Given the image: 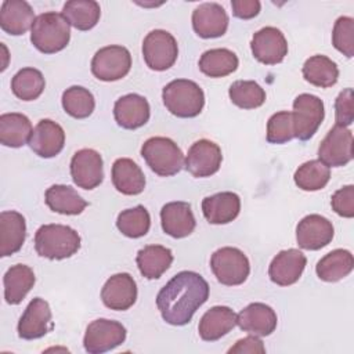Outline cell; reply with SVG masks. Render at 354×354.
<instances>
[{
  "label": "cell",
  "instance_id": "obj_1",
  "mask_svg": "<svg viewBox=\"0 0 354 354\" xmlns=\"http://www.w3.org/2000/svg\"><path fill=\"white\" fill-rule=\"evenodd\" d=\"M209 299V283L195 271L176 274L158 293L156 307L165 322L187 325L196 310Z\"/></svg>",
  "mask_w": 354,
  "mask_h": 354
},
{
  "label": "cell",
  "instance_id": "obj_2",
  "mask_svg": "<svg viewBox=\"0 0 354 354\" xmlns=\"http://www.w3.org/2000/svg\"><path fill=\"white\" fill-rule=\"evenodd\" d=\"M35 249L50 260L68 259L80 249V235L69 225L44 224L35 234Z\"/></svg>",
  "mask_w": 354,
  "mask_h": 354
},
{
  "label": "cell",
  "instance_id": "obj_3",
  "mask_svg": "<svg viewBox=\"0 0 354 354\" xmlns=\"http://www.w3.org/2000/svg\"><path fill=\"white\" fill-rule=\"evenodd\" d=\"M69 39L71 25L59 12L48 11L37 15L30 29V41L43 54H54L64 50Z\"/></svg>",
  "mask_w": 354,
  "mask_h": 354
},
{
  "label": "cell",
  "instance_id": "obj_4",
  "mask_svg": "<svg viewBox=\"0 0 354 354\" xmlns=\"http://www.w3.org/2000/svg\"><path fill=\"white\" fill-rule=\"evenodd\" d=\"M166 109L177 118H195L205 105V94L198 83L188 79H176L162 91Z\"/></svg>",
  "mask_w": 354,
  "mask_h": 354
},
{
  "label": "cell",
  "instance_id": "obj_5",
  "mask_svg": "<svg viewBox=\"0 0 354 354\" xmlns=\"http://www.w3.org/2000/svg\"><path fill=\"white\" fill-rule=\"evenodd\" d=\"M141 156L149 169L162 177L177 174L185 165L180 147L167 137H151L141 147Z\"/></svg>",
  "mask_w": 354,
  "mask_h": 354
},
{
  "label": "cell",
  "instance_id": "obj_6",
  "mask_svg": "<svg viewBox=\"0 0 354 354\" xmlns=\"http://www.w3.org/2000/svg\"><path fill=\"white\" fill-rule=\"evenodd\" d=\"M210 268L216 279L225 286L243 283L250 272V264L246 254L232 246L217 249L210 257Z\"/></svg>",
  "mask_w": 354,
  "mask_h": 354
},
{
  "label": "cell",
  "instance_id": "obj_7",
  "mask_svg": "<svg viewBox=\"0 0 354 354\" xmlns=\"http://www.w3.org/2000/svg\"><path fill=\"white\" fill-rule=\"evenodd\" d=\"M142 55L149 69L158 72L166 71L171 68L177 59V40L167 30H151L142 41Z\"/></svg>",
  "mask_w": 354,
  "mask_h": 354
},
{
  "label": "cell",
  "instance_id": "obj_8",
  "mask_svg": "<svg viewBox=\"0 0 354 354\" xmlns=\"http://www.w3.org/2000/svg\"><path fill=\"white\" fill-rule=\"evenodd\" d=\"M293 124L295 137L300 141L310 140L321 126L325 109L319 97L313 94H299L293 101Z\"/></svg>",
  "mask_w": 354,
  "mask_h": 354
},
{
  "label": "cell",
  "instance_id": "obj_9",
  "mask_svg": "<svg viewBox=\"0 0 354 354\" xmlns=\"http://www.w3.org/2000/svg\"><path fill=\"white\" fill-rule=\"evenodd\" d=\"M131 68L130 51L123 46L100 48L91 59V73L102 82H115L124 77Z\"/></svg>",
  "mask_w": 354,
  "mask_h": 354
},
{
  "label": "cell",
  "instance_id": "obj_10",
  "mask_svg": "<svg viewBox=\"0 0 354 354\" xmlns=\"http://www.w3.org/2000/svg\"><path fill=\"white\" fill-rule=\"evenodd\" d=\"M124 340L126 328L120 322L100 318L87 325L83 346L90 354H102L116 348Z\"/></svg>",
  "mask_w": 354,
  "mask_h": 354
},
{
  "label": "cell",
  "instance_id": "obj_11",
  "mask_svg": "<svg viewBox=\"0 0 354 354\" xmlns=\"http://www.w3.org/2000/svg\"><path fill=\"white\" fill-rule=\"evenodd\" d=\"M318 158L332 167L346 166L353 159V133L350 129L335 124L318 147Z\"/></svg>",
  "mask_w": 354,
  "mask_h": 354
},
{
  "label": "cell",
  "instance_id": "obj_12",
  "mask_svg": "<svg viewBox=\"0 0 354 354\" xmlns=\"http://www.w3.org/2000/svg\"><path fill=\"white\" fill-rule=\"evenodd\" d=\"M250 48L253 57L264 65H277L288 55V41L283 33L274 26L257 30L252 37Z\"/></svg>",
  "mask_w": 354,
  "mask_h": 354
},
{
  "label": "cell",
  "instance_id": "obj_13",
  "mask_svg": "<svg viewBox=\"0 0 354 354\" xmlns=\"http://www.w3.org/2000/svg\"><path fill=\"white\" fill-rule=\"evenodd\" d=\"M223 162L220 147L206 138L195 141L187 153L185 169L194 177H210L218 171Z\"/></svg>",
  "mask_w": 354,
  "mask_h": 354
},
{
  "label": "cell",
  "instance_id": "obj_14",
  "mask_svg": "<svg viewBox=\"0 0 354 354\" xmlns=\"http://www.w3.org/2000/svg\"><path fill=\"white\" fill-rule=\"evenodd\" d=\"M53 314L48 303L41 297H35L26 306L19 318L18 336L25 340L40 339L53 329Z\"/></svg>",
  "mask_w": 354,
  "mask_h": 354
},
{
  "label": "cell",
  "instance_id": "obj_15",
  "mask_svg": "<svg viewBox=\"0 0 354 354\" xmlns=\"http://www.w3.org/2000/svg\"><path fill=\"white\" fill-rule=\"evenodd\" d=\"M101 155L91 149L83 148L77 151L71 159V176L73 183L83 189H93L104 180Z\"/></svg>",
  "mask_w": 354,
  "mask_h": 354
},
{
  "label": "cell",
  "instance_id": "obj_16",
  "mask_svg": "<svg viewBox=\"0 0 354 354\" xmlns=\"http://www.w3.org/2000/svg\"><path fill=\"white\" fill-rule=\"evenodd\" d=\"M335 228L332 223L321 214L303 217L296 227V241L301 249L319 250L333 239Z\"/></svg>",
  "mask_w": 354,
  "mask_h": 354
},
{
  "label": "cell",
  "instance_id": "obj_17",
  "mask_svg": "<svg viewBox=\"0 0 354 354\" xmlns=\"http://www.w3.org/2000/svg\"><path fill=\"white\" fill-rule=\"evenodd\" d=\"M101 300L111 310H129L137 300V283L134 278L127 272L112 275L101 289Z\"/></svg>",
  "mask_w": 354,
  "mask_h": 354
},
{
  "label": "cell",
  "instance_id": "obj_18",
  "mask_svg": "<svg viewBox=\"0 0 354 354\" xmlns=\"http://www.w3.org/2000/svg\"><path fill=\"white\" fill-rule=\"evenodd\" d=\"M307 264V259L299 249L281 250L270 263L268 277L279 286H289L299 281Z\"/></svg>",
  "mask_w": 354,
  "mask_h": 354
},
{
  "label": "cell",
  "instance_id": "obj_19",
  "mask_svg": "<svg viewBox=\"0 0 354 354\" xmlns=\"http://www.w3.org/2000/svg\"><path fill=\"white\" fill-rule=\"evenodd\" d=\"M192 28L202 39L220 37L227 32L228 15L217 3H202L192 12Z\"/></svg>",
  "mask_w": 354,
  "mask_h": 354
},
{
  "label": "cell",
  "instance_id": "obj_20",
  "mask_svg": "<svg viewBox=\"0 0 354 354\" xmlns=\"http://www.w3.org/2000/svg\"><path fill=\"white\" fill-rule=\"evenodd\" d=\"M28 144L40 158H54L64 149L65 131L54 120L41 119L35 126Z\"/></svg>",
  "mask_w": 354,
  "mask_h": 354
},
{
  "label": "cell",
  "instance_id": "obj_21",
  "mask_svg": "<svg viewBox=\"0 0 354 354\" xmlns=\"http://www.w3.org/2000/svg\"><path fill=\"white\" fill-rule=\"evenodd\" d=\"M151 109L145 97L131 93L116 100L113 116L116 123L127 130H136L149 120Z\"/></svg>",
  "mask_w": 354,
  "mask_h": 354
},
{
  "label": "cell",
  "instance_id": "obj_22",
  "mask_svg": "<svg viewBox=\"0 0 354 354\" xmlns=\"http://www.w3.org/2000/svg\"><path fill=\"white\" fill-rule=\"evenodd\" d=\"M162 230L173 238H185L194 232L196 221L188 202H169L160 210Z\"/></svg>",
  "mask_w": 354,
  "mask_h": 354
},
{
  "label": "cell",
  "instance_id": "obj_23",
  "mask_svg": "<svg viewBox=\"0 0 354 354\" xmlns=\"http://www.w3.org/2000/svg\"><path fill=\"white\" fill-rule=\"evenodd\" d=\"M278 324L275 311L264 303H250L236 315V325L254 336L271 335Z\"/></svg>",
  "mask_w": 354,
  "mask_h": 354
},
{
  "label": "cell",
  "instance_id": "obj_24",
  "mask_svg": "<svg viewBox=\"0 0 354 354\" xmlns=\"http://www.w3.org/2000/svg\"><path fill=\"white\" fill-rule=\"evenodd\" d=\"M35 11L25 0H6L0 8V26L12 36H19L32 29Z\"/></svg>",
  "mask_w": 354,
  "mask_h": 354
},
{
  "label": "cell",
  "instance_id": "obj_25",
  "mask_svg": "<svg viewBox=\"0 0 354 354\" xmlns=\"http://www.w3.org/2000/svg\"><path fill=\"white\" fill-rule=\"evenodd\" d=\"M239 210L241 199L235 192H217L202 201V213L210 224H228L238 217Z\"/></svg>",
  "mask_w": 354,
  "mask_h": 354
},
{
  "label": "cell",
  "instance_id": "obj_26",
  "mask_svg": "<svg viewBox=\"0 0 354 354\" xmlns=\"http://www.w3.org/2000/svg\"><path fill=\"white\" fill-rule=\"evenodd\" d=\"M26 238L25 217L15 210L0 213V256L7 257L17 253Z\"/></svg>",
  "mask_w": 354,
  "mask_h": 354
},
{
  "label": "cell",
  "instance_id": "obj_27",
  "mask_svg": "<svg viewBox=\"0 0 354 354\" xmlns=\"http://www.w3.org/2000/svg\"><path fill=\"white\" fill-rule=\"evenodd\" d=\"M236 325V314L227 306H214L201 318L198 332L202 340L214 342L225 336Z\"/></svg>",
  "mask_w": 354,
  "mask_h": 354
},
{
  "label": "cell",
  "instance_id": "obj_28",
  "mask_svg": "<svg viewBox=\"0 0 354 354\" xmlns=\"http://www.w3.org/2000/svg\"><path fill=\"white\" fill-rule=\"evenodd\" d=\"M112 183L123 195H138L145 188V176L134 160L119 158L112 165Z\"/></svg>",
  "mask_w": 354,
  "mask_h": 354
},
{
  "label": "cell",
  "instance_id": "obj_29",
  "mask_svg": "<svg viewBox=\"0 0 354 354\" xmlns=\"http://www.w3.org/2000/svg\"><path fill=\"white\" fill-rule=\"evenodd\" d=\"M137 267L147 279H158L169 270L173 263V253L162 245H147L138 250L136 257Z\"/></svg>",
  "mask_w": 354,
  "mask_h": 354
},
{
  "label": "cell",
  "instance_id": "obj_30",
  "mask_svg": "<svg viewBox=\"0 0 354 354\" xmlns=\"http://www.w3.org/2000/svg\"><path fill=\"white\" fill-rule=\"evenodd\" d=\"M36 282L33 270L26 264L11 266L3 278L4 299L8 304H19Z\"/></svg>",
  "mask_w": 354,
  "mask_h": 354
},
{
  "label": "cell",
  "instance_id": "obj_31",
  "mask_svg": "<svg viewBox=\"0 0 354 354\" xmlns=\"http://www.w3.org/2000/svg\"><path fill=\"white\" fill-rule=\"evenodd\" d=\"M44 201L50 210L68 216L80 214L88 205L72 187L64 184H55L47 188Z\"/></svg>",
  "mask_w": 354,
  "mask_h": 354
},
{
  "label": "cell",
  "instance_id": "obj_32",
  "mask_svg": "<svg viewBox=\"0 0 354 354\" xmlns=\"http://www.w3.org/2000/svg\"><path fill=\"white\" fill-rule=\"evenodd\" d=\"M32 123L28 116L18 112L3 113L0 116V142L4 147L19 148L29 142Z\"/></svg>",
  "mask_w": 354,
  "mask_h": 354
},
{
  "label": "cell",
  "instance_id": "obj_33",
  "mask_svg": "<svg viewBox=\"0 0 354 354\" xmlns=\"http://www.w3.org/2000/svg\"><path fill=\"white\" fill-rule=\"evenodd\" d=\"M354 267V257L350 250L335 249L325 254L315 266V272L325 282H337L347 277Z\"/></svg>",
  "mask_w": 354,
  "mask_h": 354
},
{
  "label": "cell",
  "instance_id": "obj_34",
  "mask_svg": "<svg viewBox=\"0 0 354 354\" xmlns=\"http://www.w3.org/2000/svg\"><path fill=\"white\" fill-rule=\"evenodd\" d=\"M301 73L310 84L322 88L335 86L339 79V68L336 62L321 54L307 58L301 68Z\"/></svg>",
  "mask_w": 354,
  "mask_h": 354
},
{
  "label": "cell",
  "instance_id": "obj_35",
  "mask_svg": "<svg viewBox=\"0 0 354 354\" xmlns=\"http://www.w3.org/2000/svg\"><path fill=\"white\" fill-rule=\"evenodd\" d=\"M199 69L209 77H224L236 71L239 61L228 48H210L199 58Z\"/></svg>",
  "mask_w": 354,
  "mask_h": 354
},
{
  "label": "cell",
  "instance_id": "obj_36",
  "mask_svg": "<svg viewBox=\"0 0 354 354\" xmlns=\"http://www.w3.org/2000/svg\"><path fill=\"white\" fill-rule=\"evenodd\" d=\"M62 15L77 30H88L98 24L101 8L94 0H71L64 4Z\"/></svg>",
  "mask_w": 354,
  "mask_h": 354
},
{
  "label": "cell",
  "instance_id": "obj_37",
  "mask_svg": "<svg viewBox=\"0 0 354 354\" xmlns=\"http://www.w3.org/2000/svg\"><path fill=\"white\" fill-rule=\"evenodd\" d=\"M295 184L303 191H319L330 180V169L319 159L304 162L293 174Z\"/></svg>",
  "mask_w": 354,
  "mask_h": 354
},
{
  "label": "cell",
  "instance_id": "obj_38",
  "mask_svg": "<svg viewBox=\"0 0 354 354\" xmlns=\"http://www.w3.org/2000/svg\"><path fill=\"white\" fill-rule=\"evenodd\" d=\"M44 86L46 80L43 73L36 68H22L11 79V90L14 95L22 101H33L39 98Z\"/></svg>",
  "mask_w": 354,
  "mask_h": 354
},
{
  "label": "cell",
  "instance_id": "obj_39",
  "mask_svg": "<svg viewBox=\"0 0 354 354\" xmlns=\"http://www.w3.org/2000/svg\"><path fill=\"white\" fill-rule=\"evenodd\" d=\"M116 227L127 238H141L149 231L151 216L142 205H138L136 207L122 210L118 214Z\"/></svg>",
  "mask_w": 354,
  "mask_h": 354
},
{
  "label": "cell",
  "instance_id": "obj_40",
  "mask_svg": "<svg viewBox=\"0 0 354 354\" xmlns=\"http://www.w3.org/2000/svg\"><path fill=\"white\" fill-rule=\"evenodd\" d=\"M62 108L69 116L84 119L93 113L95 100L90 90L82 86H72L62 93Z\"/></svg>",
  "mask_w": 354,
  "mask_h": 354
},
{
  "label": "cell",
  "instance_id": "obj_41",
  "mask_svg": "<svg viewBox=\"0 0 354 354\" xmlns=\"http://www.w3.org/2000/svg\"><path fill=\"white\" fill-rule=\"evenodd\" d=\"M230 100L242 109H254L264 104L266 91L254 80H236L230 86Z\"/></svg>",
  "mask_w": 354,
  "mask_h": 354
},
{
  "label": "cell",
  "instance_id": "obj_42",
  "mask_svg": "<svg viewBox=\"0 0 354 354\" xmlns=\"http://www.w3.org/2000/svg\"><path fill=\"white\" fill-rule=\"evenodd\" d=\"M266 137L270 144H283L295 138V124L292 112L281 111L271 115V118L267 122Z\"/></svg>",
  "mask_w": 354,
  "mask_h": 354
},
{
  "label": "cell",
  "instance_id": "obj_43",
  "mask_svg": "<svg viewBox=\"0 0 354 354\" xmlns=\"http://www.w3.org/2000/svg\"><path fill=\"white\" fill-rule=\"evenodd\" d=\"M332 44L347 58L354 55V19L351 17H339L333 25Z\"/></svg>",
  "mask_w": 354,
  "mask_h": 354
},
{
  "label": "cell",
  "instance_id": "obj_44",
  "mask_svg": "<svg viewBox=\"0 0 354 354\" xmlns=\"http://www.w3.org/2000/svg\"><path fill=\"white\" fill-rule=\"evenodd\" d=\"M335 120L337 126L347 127L354 120V105H353V88L347 87L339 93L335 100Z\"/></svg>",
  "mask_w": 354,
  "mask_h": 354
},
{
  "label": "cell",
  "instance_id": "obj_45",
  "mask_svg": "<svg viewBox=\"0 0 354 354\" xmlns=\"http://www.w3.org/2000/svg\"><path fill=\"white\" fill-rule=\"evenodd\" d=\"M333 212L342 217H354V185H344L339 188L330 198Z\"/></svg>",
  "mask_w": 354,
  "mask_h": 354
},
{
  "label": "cell",
  "instance_id": "obj_46",
  "mask_svg": "<svg viewBox=\"0 0 354 354\" xmlns=\"http://www.w3.org/2000/svg\"><path fill=\"white\" fill-rule=\"evenodd\" d=\"M231 8H232V14L236 18L250 19L260 12L261 4L257 0H232Z\"/></svg>",
  "mask_w": 354,
  "mask_h": 354
},
{
  "label": "cell",
  "instance_id": "obj_47",
  "mask_svg": "<svg viewBox=\"0 0 354 354\" xmlns=\"http://www.w3.org/2000/svg\"><path fill=\"white\" fill-rule=\"evenodd\" d=\"M230 354L232 353H266V347L263 342L257 336H246L243 339H239L235 346H232L228 350Z\"/></svg>",
  "mask_w": 354,
  "mask_h": 354
}]
</instances>
